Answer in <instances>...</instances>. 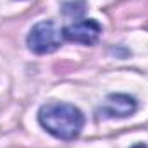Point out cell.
<instances>
[{"label": "cell", "mask_w": 148, "mask_h": 148, "mask_svg": "<svg viewBox=\"0 0 148 148\" xmlns=\"http://www.w3.org/2000/svg\"><path fill=\"white\" fill-rule=\"evenodd\" d=\"M40 124L59 140H74L84 126V115L77 107L69 103H47L38 112Z\"/></svg>", "instance_id": "6da1fadb"}, {"label": "cell", "mask_w": 148, "mask_h": 148, "mask_svg": "<svg viewBox=\"0 0 148 148\" xmlns=\"http://www.w3.org/2000/svg\"><path fill=\"white\" fill-rule=\"evenodd\" d=\"M136 107L138 103L133 97L124 93H114L105 98V102L100 107V112L105 117H129L136 112Z\"/></svg>", "instance_id": "277c9868"}, {"label": "cell", "mask_w": 148, "mask_h": 148, "mask_svg": "<svg viewBox=\"0 0 148 148\" xmlns=\"http://www.w3.org/2000/svg\"><path fill=\"white\" fill-rule=\"evenodd\" d=\"M133 148H148L147 145H143V143H138V145H134Z\"/></svg>", "instance_id": "5b68a950"}, {"label": "cell", "mask_w": 148, "mask_h": 148, "mask_svg": "<svg viewBox=\"0 0 148 148\" xmlns=\"http://www.w3.org/2000/svg\"><path fill=\"white\" fill-rule=\"evenodd\" d=\"M62 43V33L52 21H41L33 26L28 35V47L35 53H52Z\"/></svg>", "instance_id": "7a4b0ae2"}, {"label": "cell", "mask_w": 148, "mask_h": 148, "mask_svg": "<svg viewBox=\"0 0 148 148\" xmlns=\"http://www.w3.org/2000/svg\"><path fill=\"white\" fill-rule=\"evenodd\" d=\"M100 35H102V26L93 19L74 21L73 24H69L62 29V36L66 40L74 41V43H83V45L97 43Z\"/></svg>", "instance_id": "3957f363"}]
</instances>
